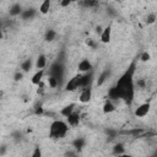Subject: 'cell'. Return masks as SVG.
<instances>
[{
    "mask_svg": "<svg viewBox=\"0 0 157 157\" xmlns=\"http://www.w3.org/2000/svg\"><path fill=\"white\" fill-rule=\"evenodd\" d=\"M136 70V64L132 61L128 70L118 78L115 83V88L119 93V99H123L128 105H130L134 101V94H135V82H134V74Z\"/></svg>",
    "mask_w": 157,
    "mask_h": 157,
    "instance_id": "1",
    "label": "cell"
},
{
    "mask_svg": "<svg viewBox=\"0 0 157 157\" xmlns=\"http://www.w3.org/2000/svg\"><path fill=\"white\" fill-rule=\"evenodd\" d=\"M69 131V126L63 120H54L49 128V137L54 140L63 139Z\"/></svg>",
    "mask_w": 157,
    "mask_h": 157,
    "instance_id": "2",
    "label": "cell"
},
{
    "mask_svg": "<svg viewBox=\"0 0 157 157\" xmlns=\"http://www.w3.org/2000/svg\"><path fill=\"white\" fill-rule=\"evenodd\" d=\"M49 75L54 76L55 78L59 80V82L63 80L64 77V65L60 61H55L54 64H52L50 69H49Z\"/></svg>",
    "mask_w": 157,
    "mask_h": 157,
    "instance_id": "3",
    "label": "cell"
},
{
    "mask_svg": "<svg viewBox=\"0 0 157 157\" xmlns=\"http://www.w3.org/2000/svg\"><path fill=\"white\" fill-rule=\"evenodd\" d=\"M78 87H81V74H77V75H75L74 77H71V78L66 82L65 90L69 91V92H72V91H76Z\"/></svg>",
    "mask_w": 157,
    "mask_h": 157,
    "instance_id": "4",
    "label": "cell"
},
{
    "mask_svg": "<svg viewBox=\"0 0 157 157\" xmlns=\"http://www.w3.org/2000/svg\"><path fill=\"white\" fill-rule=\"evenodd\" d=\"M92 98V88H91V85L90 86H86V87H82V91L78 96V101L81 103H88Z\"/></svg>",
    "mask_w": 157,
    "mask_h": 157,
    "instance_id": "5",
    "label": "cell"
},
{
    "mask_svg": "<svg viewBox=\"0 0 157 157\" xmlns=\"http://www.w3.org/2000/svg\"><path fill=\"white\" fill-rule=\"evenodd\" d=\"M150 108H151V104L148 102H145L142 104H140L136 109H135V117L137 118H144L145 115H147V113L150 112Z\"/></svg>",
    "mask_w": 157,
    "mask_h": 157,
    "instance_id": "6",
    "label": "cell"
},
{
    "mask_svg": "<svg viewBox=\"0 0 157 157\" xmlns=\"http://www.w3.org/2000/svg\"><path fill=\"white\" fill-rule=\"evenodd\" d=\"M92 81H93V72L92 71H88V72H85L83 75H81V87L90 86Z\"/></svg>",
    "mask_w": 157,
    "mask_h": 157,
    "instance_id": "7",
    "label": "cell"
},
{
    "mask_svg": "<svg viewBox=\"0 0 157 157\" xmlns=\"http://www.w3.org/2000/svg\"><path fill=\"white\" fill-rule=\"evenodd\" d=\"M78 71L80 72H88V71H92V64L90 63V60L87 59H83L78 63Z\"/></svg>",
    "mask_w": 157,
    "mask_h": 157,
    "instance_id": "8",
    "label": "cell"
},
{
    "mask_svg": "<svg viewBox=\"0 0 157 157\" xmlns=\"http://www.w3.org/2000/svg\"><path fill=\"white\" fill-rule=\"evenodd\" d=\"M66 120H67V124L71 125V126H76L78 123H80V114L77 112H72L70 115L66 117Z\"/></svg>",
    "mask_w": 157,
    "mask_h": 157,
    "instance_id": "9",
    "label": "cell"
},
{
    "mask_svg": "<svg viewBox=\"0 0 157 157\" xmlns=\"http://www.w3.org/2000/svg\"><path fill=\"white\" fill-rule=\"evenodd\" d=\"M110 36H112V28H110V26H108V27H105L101 32V40H102V43H108L110 40Z\"/></svg>",
    "mask_w": 157,
    "mask_h": 157,
    "instance_id": "10",
    "label": "cell"
},
{
    "mask_svg": "<svg viewBox=\"0 0 157 157\" xmlns=\"http://www.w3.org/2000/svg\"><path fill=\"white\" fill-rule=\"evenodd\" d=\"M43 76H44V69H39V70H38V71L32 76L31 82H32L33 85H38V83L42 81Z\"/></svg>",
    "mask_w": 157,
    "mask_h": 157,
    "instance_id": "11",
    "label": "cell"
},
{
    "mask_svg": "<svg viewBox=\"0 0 157 157\" xmlns=\"http://www.w3.org/2000/svg\"><path fill=\"white\" fill-rule=\"evenodd\" d=\"M36 16V10L34 9H27V10H22L21 12V17L22 20H31Z\"/></svg>",
    "mask_w": 157,
    "mask_h": 157,
    "instance_id": "12",
    "label": "cell"
},
{
    "mask_svg": "<svg viewBox=\"0 0 157 157\" xmlns=\"http://www.w3.org/2000/svg\"><path fill=\"white\" fill-rule=\"evenodd\" d=\"M47 65V56L44 54H40L38 58H37V61H36V67L39 70V69H44Z\"/></svg>",
    "mask_w": 157,
    "mask_h": 157,
    "instance_id": "13",
    "label": "cell"
},
{
    "mask_svg": "<svg viewBox=\"0 0 157 157\" xmlns=\"http://www.w3.org/2000/svg\"><path fill=\"white\" fill-rule=\"evenodd\" d=\"M50 0H43V2L39 5V12L43 15H47L50 10Z\"/></svg>",
    "mask_w": 157,
    "mask_h": 157,
    "instance_id": "14",
    "label": "cell"
},
{
    "mask_svg": "<svg viewBox=\"0 0 157 157\" xmlns=\"http://www.w3.org/2000/svg\"><path fill=\"white\" fill-rule=\"evenodd\" d=\"M114 110H115V107H114L113 102H112L110 99L105 101L104 104H103V113L108 114V113H112V112H114Z\"/></svg>",
    "mask_w": 157,
    "mask_h": 157,
    "instance_id": "15",
    "label": "cell"
},
{
    "mask_svg": "<svg viewBox=\"0 0 157 157\" xmlns=\"http://www.w3.org/2000/svg\"><path fill=\"white\" fill-rule=\"evenodd\" d=\"M109 75H110V70H104V71L99 75L98 80H97V85H98V86H102V85L107 81V78L109 77Z\"/></svg>",
    "mask_w": 157,
    "mask_h": 157,
    "instance_id": "16",
    "label": "cell"
},
{
    "mask_svg": "<svg viewBox=\"0 0 157 157\" xmlns=\"http://www.w3.org/2000/svg\"><path fill=\"white\" fill-rule=\"evenodd\" d=\"M75 110V104L74 103H71V104H69V105H66V107H64L61 110H60V114L63 115V117H67V115H70L72 112Z\"/></svg>",
    "mask_w": 157,
    "mask_h": 157,
    "instance_id": "17",
    "label": "cell"
},
{
    "mask_svg": "<svg viewBox=\"0 0 157 157\" xmlns=\"http://www.w3.org/2000/svg\"><path fill=\"white\" fill-rule=\"evenodd\" d=\"M21 12H22V7L20 4H13L10 7V15L11 16H18V15H21Z\"/></svg>",
    "mask_w": 157,
    "mask_h": 157,
    "instance_id": "18",
    "label": "cell"
},
{
    "mask_svg": "<svg viewBox=\"0 0 157 157\" xmlns=\"http://www.w3.org/2000/svg\"><path fill=\"white\" fill-rule=\"evenodd\" d=\"M85 144H86V141H85V139H82V137H77V139H75V140L72 141V146H74L76 150H81L82 147H85Z\"/></svg>",
    "mask_w": 157,
    "mask_h": 157,
    "instance_id": "19",
    "label": "cell"
},
{
    "mask_svg": "<svg viewBox=\"0 0 157 157\" xmlns=\"http://www.w3.org/2000/svg\"><path fill=\"white\" fill-rule=\"evenodd\" d=\"M55 36H56V32H55L54 29H48V31L45 32L44 39H45L47 42H53V40L55 39Z\"/></svg>",
    "mask_w": 157,
    "mask_h": 157,
    "instance_id": "20",
    "label": "cell"
},
{
    "mask_svg": "<svg viewBox=\"0 0 157 157\" xmlns=\"http://www.w3.org/2000/svg\"><path fill=\"white\" fill-rule=\"evenodd\" d=\"M81 5L83 7H96L98 5V0H82Z\"/></svg>",
    "mask_w": 157,
    "mask_h": 157,
    "instance_id": "21",
    "label": "cell"
},
{
    "mask_svg": "<svg viewBox=\"0 0 157 157\" xmlns=\"http://www.w3.org/2000/svg\"><path fill=\"white\" fill-rule=\"evenodd\" d=\"M108 97L110 98V99H119V93H118V91H117V88L113 86V87H110L109 88V91H108Z\"/></svg>",
    "mask_w": 157,
    "mask_h": 157,
    "instance_id": "22",
    "label": "cell"
},
{
    "mask_svg": "<svg viewBox=\"0 0 157 157\" xmlns=\"http://www.w3.org/2000/svg\"><path fill=\"white\" fill-rule=\"evenodd\" d=\"M31 67H32V60H31V59H26V60L21 64V69H22L25 72L29 71V70H31Z\"/></svg>",
    "mask_w": 157,
    "mask_h": 157,
    "instance_id": "23",
    "label": "cell"
},
{
    "mask_svg": "<svg viewBox=\"0 0 157 157\" xmlns=\"http://www.w3.org/2000/svg\"><path fill=\"white\" fill-rule=\"evenodd\" d=\"M48 83H49V87H52V88H55V87H58L59 86V80L58 78H55L54 76H48Z\"/></svg>",
    "mask_w": 157,
    "mask_h": 157,
    "instance_id": "24",
    "label": "cell"
},
{
    "mask_svg": "<svg viewBox=\"0 0 157 157\" xmlns=\"http://www.w3.org/2000/svg\"><path fill=\"white\" fill-rule=\"evenodd\" d=\"M113 152L115 155H123L124 153V146H123V144H117L114 146V148H113Z\"/></svg>",
    "mask_w": 157,
    "mask_h": 157,
    "instance_id": "25",
    "label": "cell"
},
{
    "mask_svg": "<svg viewBox=\"0 0 157 157\" xmlns=\"http://www.w3.org/2000/svg\"><path fill=\"white\" fill-rule=\"evenodd\" d=\"M86 45H88L90 48H94L96 47V43H94V40L92 39V38H86Z\"/></svg>",
    "mask_w": 157,
    "mask_h": 157,
    "instance_id": "26",
    "label": "cell"
},
{
    "mask_svg": "<svg viewBox=\"0 0 157 157\" xmlns=\"http://www.w3.org/2000/svg\"><path fill=\"white\" fill-rule=\"evenodd\" d=\"M140 59H141V61H148V60H150V54H148L147 52H144V53L141 54Z\"/></svg>",
    "mask_w": 157,
    "mask_h": 157,
    "instance_id": "27",
    "label": "cell"
},
{
    "mask_svg": "<svg viewBox=\"0 0 157 157\" xmlns=\"http://www.w3.org/2000/svg\"><path fill=\"white\" fill-rule=\"evenodd\" d=\"M155 20H156V15H155V13H151V15H148V16H147V23H148V25L153 23V22H155Z\"/></svg>",
    "mask_w": 157,
    "mask_h": 157,
    "instance_id": "28",
    "label": "cell"
},
{
    "mask_svg": "<svg viewBox=\"0 0 157 157\" xmlns=\"http://www.w3.org/2000/svg\"><path fill=\"white\" fill-rule=\"evenodd\" d=\"M70 4H71L70 0H60V6L61 7H67Z\"/></svg>",
    "mask_w": 157,
    "mask_h": 157,
    "instance_id": "29",
    "label": "cell"
},
{
    "mask_svg": "<svg viewBox=\"0 0 157 157\" xmlns=\"http://www.w3.org/2000/svg\"><path fill=\"white\" fill-rule=\"evenodd\" d=\"M22 77H23V74H22V72H16V74H15V80H16V81L22 80Z\"/></svg>",
    "mask_w": 157,
    "mask_h": 157,
    "instance_id": "30",
    "label": "cell"
},
{
    "mask_svg": "<svg viewBox=\"0 0 157 157\" xmlns=\"http://www.w3.org/2000/svg\"><path fill=\"white\" fill-rule=\"evenodd\" d=\"M40 155H42V152H40L39 147H37V148H36V151H34V152L32 153V156H33V157H39Z\"/></svg>",
    "mask_w": 157,
    "mask_h": 157,
    "instance_id": "31",
    "label": "cell"
},
{
    "mask_svg": "<svg viewBox=\"0 0 157 157\" xmlns=\"http://www.w3.org/2000/svg\"><path fill=\"white\" fill-rule=\"evenodd\" d=\"M34 113L37 114V115H39V114H43V108L39 105V107H36V110H34Z\"/></svg>",
    "mask_w": 157,
    "mask_h": 157,
    "instance_id": "32",
    "label": "cell"
},
{
    "mask_svg": "<svg viewBox=\"0 0 157 157\" xmlns=\"http://www.w3.org/2000/svg\"><path fill=\"white\" fill-rule=\"evenodd\" d=\"M136 85H137V87H140V88H144V87H145V80H139Z\"/></svg>",
    "mask_w": 157,
    "mask_h": 157,
    "instance_id": "33",
    "label": "cell"
},
{
    "mask_svg": "<svg viewBox=\"0 0 157 157\" xmlns=\"http://www.w3.org/2000/svg\"><path fill=\"white\" fill-rule=\"evenodd\" d=\"M102 32V28L101 27H97V33H101Z\"/></svg>",
    "mask_w": 157,
    "mask_h": 157,
    "instance_id": "34",
    "label": "cell"
},
{
    "mask_svg": "<svg viewBox=\"0 0 157 157\" xmlns=\"http://www.w3.org/2000/svg\"><path fill=\"white\" fill-rule=\"evenodd\" d=\"M1 37H2V33H1V27H0V39H1Z\"/></svg>",
    "mask_w": 157,
    "mask_h": 157,
    "instance_id": "35",
    "label": "cell"
},
{
    "mask_svg": "<svg viewBox=\"0 0 157 157\" xmlns=\"http://www.w3.org/2000/svg\"><path fill=\"white\" fill-rule=\"evenodd\" d=\"M70 1H71V2H77L78 0H70Z\"/></svg>",
    "mask_w": 157,
    "mask_h": 157,
    "instance_id": "36",
    "label": "cell"
}]
</instances>
